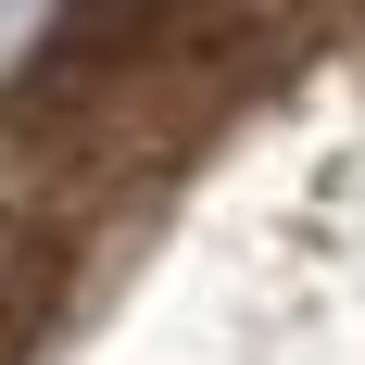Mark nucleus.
Listing matches in <instances>:
<instances>
[{"instance_id":"obj_1","label":"nucleus","mask_w":365,"mask_h":365,"mask_svg":"<svg viewBox=\"0 0 365 365\" xmlns=\"http://www.w3.org/2000/svg\"><path fill=\"white\" fill-rule=\"evenodd\" d=\"M63 290V227L26 215V202H0V353H26V328L51 315Z\"/></svg>"}]
</instances>
